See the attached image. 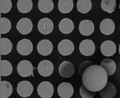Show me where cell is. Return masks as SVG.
<instances>
[{
	"instance_id": "1",
	"label": "cell",
	"mask_w": 120,
	"mask_h": 98,
	"mask_svg": "<svg viewBox=\"0 0 120 98\" xmlns=\"http://www.w3.org/2000/svg\"><path fill=\"white\" fill-rule=\"evenodd\" d=\"M108 74L100 65H92L87 68L82 75L83 85L91 92H98L108 83Z\"/></svg>"
},
{
	"instance_id": "2",
	"label": "cell",
	"mask_w": 120,
	"mask_h": 98,
	"mask_svg": "<svg viewBox=\"0 0 120 98\" xmlns=\"http://www.w3.org/2000/svg\"><path fill=\"white\" fill-rule=\"evenodd\" d=\"M37 92L40 97L42 98H50L54 93L53 85L48 81L42 82L37 88Z\"/></svg>"
},
{
	"instance_id": "3",
	"label": "cell",
	"mask_w": 120,
	"mask_h": 98,
	"mask_svg": "<svg viewBox=\"0 0 120 98\" xmlns=\"http://www.w3.org/2000/svg\"><path fill=\"white\" fill-rule=\"evenodd\" d=\"M34 68L31 62L27 60H23L18 64L17 71L19 75L23 78L30 76L33 74Z\"/></svg>"
},
{
	"instance_id": "4",
	"label": "cell",
	"mask_w": 120,
	"mask_h": 98,
	"mask_svg": "<svg viewBox=\"0 0 120 98\" xmlns=\"http://www.w3.org/2000/svg\"><path fill=\"white\" fill-rule=\"evenodd\" d=\"M16 90L20 96L22 98H28L33 93L34 86L29 81H21L18 84Z\"/></svg>"
},
{
	"instance_id": "5",
	"label": "cell",
	"mask_w": 120,
	"mask_h": 98,
	"mask_svg": "<svg viewBox=\"0 0 120 98\" xmlns=\"http://www.w3.org/2000/svg\"><path fill=\"white\" fill-rule=\"evenodd\" d=\"M79 50L82 55L89 56L93 55L96 50V47L92 40L84 39L80 43Z\"/></svg>"
},
{
	"instance_id": "6",
	"label": "cell",
	"mask_w": 120,
	"mask_h": 98,
	"mask_svg": "<svg viewBox=\"0 0 120 98\" xmlns=\"http://www.w3.org/2000/svg\"><path fill=\"white\" fill-rule=\"evenodd\" d=\"M18 52L23 56H27L31 54L34 49V46L30 40L23 39L18 42L16 47Z\"/></svg>"
},
{
	"instance_id": "7",
	"label": "cell",
	"mask_w": 120,
	"mask_h": 98,
	"mask_svg": "<svg viewBox=\"0 0 120 98\" xmlns=\"http://www.w3.org/2000/svg\"><path fill=\"white\" fill-rule=\"evenodd\" d=\"M38 71L41 76L48 77L53 74L54 67L53 63L48 60H43L39 62L38 66Z\"/></svg>"
},
{
	"instance_id": "8",
	"label": "cell",
	"mask_w": 120,
	"mask_h": 98,
	"mask_svg": "<svg viewBox=\"0 0 120 98\" xmlns=\"http://www.w3.org/2000/svg\"><path fill=\"white\" fill-rule=\"evenodd\" d=\"M16 29L22 35H27L32 31L33 24L31 20L28 18H23L18 22Z\"/></svg>"
},
{
	"instance_id": "9",
	"label": "cell",
	"mask_w": 120,
	"mask_h": 98,
	"mask_svg": "<svg viewBox=\"0 0 120 98\" xmlns=\"http://www.w3.org/2000/svg\"><path fill=\"white\" fill-rule=\"evenodd\" d=\"M53 23L48 18H44L39 20L38 24V29L41 34L48 35L53 30Z\"/></svg>"
},
{
	"instance_id": "10",
	"label": "cell",
	"mask_w": 120,
	"mask_h": 98,
	"mask_svg": "<svg viewBox=\"0 0 120 98\" xmlns=\"http://www.w3.org/2000/svg\"><path fill=\"white\" fill-rule=\"evenodd\" d=\"M58 51L63 56H68L73 53L75 50L73 43L70 40L63 39L58 44Z\"/></svg>"
},
{
	"instance_id": "11",
	"label": "cell",
	"mask_w": 120,
	"mask_h": 98,
	"mask_svg": "<svg viewBox=\"0 0 120 98\" xmlns=\"http://www.w3.org/2000/svg\"><path fill=\"white\" fill-rule=\"evenodd\" d=\"M57 93L61 98H70L73 95V87L70 83L63 82L59 85Z\"/></svg>"
},
{
	"instance_id": "12",
	"label": "cell",
	"mask_w": 120,
	"mask_h": 98,
	"mask_svg": "<svg viewBox=\"0 0 120 98\" xmlns=\"http://www.w3.org/2000/svg\"><path fill=\"white\" fill-rule=\"evenodd\" d=\"M59 74L63 78H68L72 76L75 73V67L71 62L63 61L59 68Z\"/></svg>"
},
{
	"instance_id": "13",
	"label": "cell",
	"mask_w": 120,
	"mask_h": 98,
	"mask_svg": "<svg viewBox=\"0 0 120 98\" xmlns=\"http://www.w3.org/2000/svg\"><path fill=\"white\" fill-rule=\"evenodd\" d=\"M53 44L49 40L43 39L40 41L37 45L39 54L43 56H48L53 51Z\"/></svg>"
},
{
	"instance_id": "14",
	"label": "cell",
	"mask_w": 120,
	"mask_h": 98,
	"mask_svg": "<svg viewBox=\"0 0 120 98\" xmlns=\"http://www.w3.org/2000/svg\"><path fill=\"white\" fill-rule=\"evenodd\" d=\"M80 33L84 36H89L94 31V25L93 22L89 20H83L79 24Z\"/></svg>"
},
{
	"instance_id": "15",
	"label": "cell",
	"mask_w": 120,
	"mask_h": 98,
	"mask_svg": "<svg viewBox=\"0 0 120 98\" xmlns=\"http://www.w3.org/2000/svg\"><path fill=\"white\" fill-rule=\"evenodd\" d=\"M101 52L105 56H111L116 52L117 48L114 42L112 41H105L103 42L100 47Z\"/></svg>"
},
{
	"instance_id": "16",
	"label": "cell",
	"mask_w": 120,
	"mask_h": 98,
	"mask_svg": "<svg viewBox=\"0 0 120 98\" xmlns=\"http://www.w3.org/2000/svg\"><path fill=\"white\" fill-rule=\"evenodd\" d=\"M101 32L105 35H110L114 32L115 30V24L110 19H105L101 22L100 25Z\"/></svg>"
},
{
	"instance_id": "17",
	"label": "cell",
	"mask_w": 120,
	"mask_h": 98,
	"mask_svg": "<svg viewBox=\"0 0 120 98\" xmlns=\"http://www.w3.org/2000/svg\"><path fill=\"white\" fill-rule=\"evenodd\" d=\"M59 28L60 32L64 34H70L75 28L74 23L70 19L65 18L61 20L59 24Z\"/></svg>"
},
{
	"instance_id": "18",
	"label": "cell",
	"mask_w": 120,
	"mask_h": 98,
	"mask_svg": "<svg viewBox=\"0 0 120 98\" xmlns=\"http://www.w3.org/2000/svg\"><path fill=\"white\" fill-rule=\"evenodd\" d=\"M117 93L116 86L110 82H108L106 86L100 91V94L103 98H112Z\"/></svg>"
},
{
	"instance_id": "19",
	"label": "cell",
	"mask_w": 120,
	"mask_h": 98,
	"mask_svg": "<svg viewBox=\"0 0 120 98\" xmlns=\"http://www.w3.org/2000/svg\"><path fill=\"white\" fill-rule=\"evenodd\" d=\"M101 67H103L106 72L109 76L112 75L116 71V63L113 60L111 59H105L100 63Z\"/></svg>"
},
{
	"instance_id": "20",
	"label": "cell",
	"mask_w": 120,
	"mask_h": 98,
	"mask_svg": "<svg viewBox=\"0 0 120 98\" xmlns=\"http://www.w3.org/2000/svg\"><path fill=\"white\" fill-rule=\"evenodd\" d=\"M74 7L73 0H59L58 9L61 13L68 14L71 11Z\"/></svg>"
},
{
	"instance_id": "21",
	"label": "cell",
	"mask_w": 120,
	"mask_h": 98,
	"mask_svg": "<svg viewBox=\"0 0 120 98\" xmlns=\"http://www.w3.org/2000/svg\"><path fill=\"white\" fill-rule=\"evenodd\" d=\"M33 7L32 0H18L17 2V8L19 11L23 14L28 13L31 11Z\"/></svg>"
},
{
	"instance_id": "22",
	"label": "cell",
	"mask_w": 120,
	"mask_h": 98,
	"mask_svg": "<svg viewBox=\"0 0 120 98\" xmlns=\"http://www.w3.org/2000/svg\"><path fill=\"white\" fill-rule=\"evenodd\" d=\"M1 89V98H8L11 95L13 88L11 84L7 81H1L0 83Z\"/></svg>"
},
{
	"instance_id": "23",
	"label": "cell",
	"mask_w": 120,
	"mask_h": 98,
	"mask_svg": "<svg viewBox=\"0 0 120 98\" xmlns=\"http://www.w3.org/2000/svg\"><path fill=\"white\" fill-rule=\"evenodd\" d=\"M54 4L52 0H39L38 8L43 13H49L53 10Z\"/></svg>"
},
{
	"instance_id": "24",
	"label": "cell",
	"mask_w": 120,
	"mask_h": 98,
	"mask_svg": "<svg viewBox=\"0 0 120 98\" xmlns=\"http://www.w3.org/2000/svg\"><path fill=\"white\" fill-rule=\"evenodd\" d=\"M92 3L91 0H78L77 2V9L82 14H87L91 9Z\"/></svg>"
},
{
	"instance_id": "25",
	"label": "cell",
	"mask_w": 120,
	"mask_h": 98,
	"mask_svg": "<svg viewBox=\"0 0 120 98\" xmlns=\"http://www.w3.org/2000/svg\"><path fill=\"white\" fill-rule=\"evenodd\" d=\"M12 49V44L10 40L6 38L1 39V54L6 55L9 54Z\"/></svg>"
},
{
	"instance_id": "26",
	"label": "cell",
	"mask_w": 120,
	"mask_h": 98,
	"mask_svg": "<svg viewBox=\"0 0 120 98\" xmlns=\"http://www.w3.org/2000/svg\"><path fill=\"white\" fill-rule=\"evenodd\" d=\"M13 68L11 62L7 60L1 61V75L2 76H7L12 74Z\"/></svg>"
},
{
	"instance_id": "27",
	"label": "cell",
	"mask_w": 120,
	"mask_h": 98,
	"mask_svg": "<svg viewBox=\"0 0 120 98\" xmlns=\"http://www.w3.org/2000/svg\"><path fill=\"white\" fill-rule=\"evenodd\" d=\"M101 6L103 11L111 14L116 9V0H102Z\"/></svg>"
},
{
	"instance_id": "28",
	"label": "cell",
	"mask_w": 120,
	"mask_h": 98,
	"mask_svg": "<svg viewBox=\"0 0 120 98\" xmlns=\"http://www.w3.org/2000/svg\"><path fill=\"white\" fill-rule=\"evenodd\" d=\"M11 28V23L8 19L6 18H1V33L5 34L9 32Z\"/></svg>"
},
{
	"instance_id": "29",
	"label": "cell",
	"mask_w": 120,
	"mask_h": 98,
	"mask_svg": "<svg viewBox=\"0 0 120 98\" xmlns=\"http://www.w3.org/2000/svg\"><path fill=\"white\" fill-rule=\"evenodd\" d=\"M1 12L7 14L9 12L12 8V2L11 0H0Z\"/></svg>"
},
{
	"instance_id": "30",
	"label": "cell",
	"mask_w": 120,
	"mask_h": 98,
	"mask_svg": "<svg viewBox=\"0 0 120 98\" xmlns=\"http://www.w3.org/2000/svg\"><path fill=\"white\" fill-rule=\"evenodd\" d=\"M80 94L83 98H93L96 95V92L88 90L83 85L80 88Z\"/></svg>"
},
{
	"instance_id": "31",
	"label": "cell",
	"mask_w": 120,
	"mask_h": 98,
	"mask_svg": "<svg viewBox=\"0 0 120 98\" xmlns=\"http://www.w3.org/2000/svg\"><path fill=\"white\" fill-rule=\"evenodd\" d=\"M91 65H92V63L89 62V61H84V62H83V63L80 65L79 68L80 75L82 76V75H83V72H84V71Z\"/></svg>"
},
{
	"instance_id": "32",
	"label": "cell",
	"mask_w": 120,
	"mask_h": 98,
	"mask_svg": "<svg viewBox=\"0 0 120 98\" xmlns=\"http://www.w3.org/2000/svg\"><path fill=\"white\" fill-rule=\"evenodd\" d=\"M119 53H120V44L119 45Z\"/></svg>"
},
{
	"instance_id": "33",
	"label": "cell",
	"mask_w": 120,
	"mask_h": 98,
	"mask_svg": "<svg viewBox=\"0 0 120 98\" xmlns=\"http://www.w3.org/2000/svg\"></svg>"
},
{
	"instance_id": "34",
	"label": "cell",
	"mask_w": 120,
	"mask_h": 98,
	"mask_svg": "<svg viewBox=\"0 0 120 98\" xmlns=\"http://www.w3.org/2000/svg\"></svg>"
}]
</instances>
